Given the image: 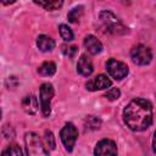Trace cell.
<instances>
[{
  "mask_svg": "<svg viewBox=\"0 0 156 156\" xmlns=\"http://www.w3.org/2000/svg\"><path fill=\"white\" fill-rule=\"evenodd\" d=\"M27 156H49L39 135L34 132H28L24 135Z\"/></svg>",
  "mask_w": 156,
  "mask_h": 156,
  "instance_id": "cell-2",
  "label": "cell"
},
{
  "mask_svg": "<svg viewBox=\"0 0 156 156\" xmlns=\"http://www.w3.org/2000/svg\"><path fill=\"white\" fill-rule=\"evenodd\" d=\"M112 82L111 79L105 76V74H99L96 76L95 78L88 80L85 83V88L87 90H90V91H96V90H102V89H107L108 87H111Z\"/></svg>",
  "mask_w": 156,
  "mask_h": 156,
  "instance_id": "cell-9",
  "label": "cell"
},
{
  "mask_svg": "<svg viewBox=\"0 0 156 156\" xmlns=\"http://www.w3.org/2000/svg\"><path fill=\"white\" fill-rule=\"evenodd\" d=\"M34 4H37L38 6L48 10V11H55V10H58L63 2L61 0H54V1H34Z\"/></svg>",
  "mask_w": 156,
  "mask_h": 156,
  "instance_id": "cell-15",
  "label": "cell"
},
{
  "mask_svg": "<svg viewBox=\"0 0 156 156\" xmlns=\"http://www.w3.org/2000/svg\"><path fill=\"white\" fill-rule=\"evenodd\" d=\"M60 35L65 41H72L73 40V32L67 24H60L58 27Z\"/></svg>",
  "mask_w": 156,
  "mask_h": 156,
  "instance_id": "cell-19",
  "label": "cell"
},
{
  "mask_svg": "<svg viewBox=\"0 0 156 156\" xmlns=\"http://www.w3.org/2000/svg\"><path fill=\"white\" fill-rule=\"evenodd\" d=\"M1 156H23L22 150L17 144H10L2 150Z\"/></svg>",
  "mask_w": 156,
  "mask_h": 156,
  "instance_id": "cell-17",
  "label": "cell"
},
{
  "mask_svg": "<svg viewBox=\"0 0 156 156\" xmlns=\"http://www.w3.org/2000/svg\"><path fill=\"white\" fill-rule=\"evenodd\" d=\"M130 58L138 66H145L151 62V50L145 45H136L130 50Z\"/></svg>",
  "mask_w": 156,
  "mask_h": 156,
  "instance_id": "cell-7",
  "label": "cell"
},
{
  "mask_svg": "<svg viewBox=\"0 0 156 156\" xmlns=\"http://www.w3.org/2000/svg\"><path fill=\"white\" fill-rule=\"evenodd\" d=\"M93 71H94V66H93L91 60L87 55H82L78 60V63H77V72L80 76L89 77L93 73Z\"/></svg>",
  "mask_w": 156,
  "mask_h": 156,
  "instance_id": "cell-10",
  "label": "cell"
},
{
  "mask_svg": "<svg viewBox=\"0 0 156 156\" xmlns=\"http://www.w3.org/2000/svg\"><path fill=\"white\" fill-rule=\"evenodd\" d=\"M84 126L89 130H96L101 126V119L95 117V116H88L85 118V121H84Z\"/></svg>",
  "mask_w": 156,
  "mask_h": 156,
  "instance_id": "cell-16",
  "label": "cell"
},
{
  "mask_svg": "<svg viewBox=\"0 0 156 156\" xmlns=\"http://www.w3.org/2000/svg\"><path fill=\"white\" fill-rule=\"evenodd\" d=\"M123 121L133 132H143L152 123V105L149 100L135 98L123 110Z\"/></svg>",
  "mask_w": 156,
  "mask_h": 156,
  "instance_id": "cell-1",
  "label": "cell"
},
{
  "mask_svg": "<svg viewBox=\"0 0 156 156\" xmlns=\"http://www.w3.org/2000/svg\"><path fill=\"white\" fill-rule=\"evenodd\" d=\"M106 71L116 80H121V79L126 78L129 72L128 66L124 62L118 61L116 58H110L106 62Z\"/></svg>",
  "mask_w": 156,
  "mask_h": 156,
  "instance_id": "cell-6",
  "label": "cell"
},
{
  "mask_svg": "<svg viewBox=\"0 0 156 156\" xmlns=\"http://www.w3.org/2000/svg\"><path fill=\"white\" fill-rule=\"evenodd\" d=\"M40 107L44 117H49L51 112V100L54 98V87L50 83H43L39 89Z\"/></svg>",
  "mask_w": 156,
  "mask_h": 156,
  "instance_id": "cell-4",
  "label": "cell"
},
{
  "mask_svg": "<svg viewBox=\"0 0 156 156\" xmlns=\"http://www.w3.org/2000/svg\"><path fill=\"white\" fill-rule=\"evenodd\" d=\"M22 107L28 115H34L38 111V101L33 95H27L22 100Z\"/></svg>",
  "mask_w": 156,
  "mask_h": 156,
  "instance_id": "cell-13",
  "label": "cell"
},
{
  "mask_svg": "<svg viewBox=\"0 0 156 156\" xmlns=\"http://www.w3.org/2000/svg\"><path fill=\"white\" fill-rule=\"evenodd\" d=\"M117 154H118L117 145L111 139L100 140L95 145V149H94V155L95 156H117Z\"/></svg>",
  "mask_w": 156,
  "mask_h": 156,
  "instance_id": "cell-8",
  "label": "cell"
},
{
  "mask_svg": "<svg viewBox=\"0 0 156 156\" xmlns=\"http://www.w3.org/2000/svg\"><path fill=\"white\" fill-rule=\"evenodd\" d=\"M44 139H45L46 146H48L50 150H54V149H55V139H54V135H52V133H51L50 130H46V132H45Z\"/></svg>",
  "mask_w": 156,
  "mask_h": 156,
  "instance_id": "cell-22",
  "label": "cell"
},
{
  "mask_svg": "<svg viewBox=\"0 0 156 156\" xmlns=\"http://www.w3.org/2000/svg\"><path fill=\"white\" fill-rule=\"evenodd\" d=\"M100 20L102 21V23L107 28V30L111 32V33L123 34V33L127 32V28L122 24V22L111 11H102V12H100Z\"/></svg>",
  "mask_w": 156,
  "mask_h": 156,
  "instance_id": "cell-3",
  "label": "cell"
},
{
  "mask_svg": "<svg viewBox=\"0 0 156 156\" xmlns=\"http://www.w3.org/2000/svg\"><path fill=\"white\" fill-rule=\"evenodd\" d=\"M152 149L156 152V130L154 132V138H152Z\"/></svg>",
  "mask_w": 156,
  "mask_h": 156,
  "instance_id": "cell-23",
  "label": "cell"
},
{
  "mask_svg": "<svg viewBox=\"0 0 156 156\" xmlns=\"http://www.w3.org/2000/svg\"><path fill=\"white\" fill-rule=\"evenodd\" d=\"M82 15H83V6H77V7H73L68 12L67 18L72 23H78L79 22V18L82 17Z\"/></svg>",
  "mask_w": 156,
  "mask_h": 156,
  "instance_id": "cell-18",
  "label": "cell"
},
{
  "mask_svg": "<svg viewBox=\"0 0 156 156\" xmlns=\"http://www.w3.org/2000/svg\"><path fill=\"white\" fill-rule=\"evenodd\" d=\"M37 46L40 51L48 52V51H51L55 48V41H54L52 38L43 34V35H39L38 39H37Z\"/></svg>",
  "mask_w": 156,
  "mask_h": 156,
  "instance_id": "cell-12",
  "label": "cell"
},
{
  "mask_svg": "<svg viewBox=\"0 0 156 156\" xmlns=\"http://www.w3.org/2000/svg\"><path fill=\"white\" fill-rule=\"evenodd\" d=\"M55 72H56V65L51 61L43 62L38 68V73L43 77H51L55 74Z\"/></svg>",
  "mask_w": 156,
  "mask_h": 156,
  "instance_id": "cell-14",
  "label": "cell"
},
{
  "mask_svg": "<svg viewBox=\"0 0 156 156\" xmlns=\"http://www.w3.org/2000/svg\"><path fill=\"white\" fill-rule=\"evenodd\" d=\"M62 52H63L65 56H67V57H69V58H73V57L77 55L78 49H77V46H74V45H72V46L62 45Z\"/></svg>",
  "mask_w": 156,
  "mask_h": 156,
  "instance_id": "cell-20",
  "label": "cell"
},
{
  "mask_svg": "<svg viewBox=\"0 0 156 156\" xmlns=\"http://www.w3.org/2000/svg\"><path fill=\"white\" fill-rule=\"evenodd\" d=\"M84 46L91 55H98L102 51V44L101 41L94 37V35H87L84 38Z\"/></svg>",
  "mask_w": 156,
  "mask_h": 156,
  "instance_id": "cell-11",
  "label": "cell"
},
{
  "mask_svg": "<svg viewBox=\"0 0 156 156\" xmlns=\"http://www.w3.org/2000/svg\"><path fill=\"white\" fill-rule=\"evenodd\" d=\"M60 138H61V141L65 146V149L71 152L73 150V146L76 144V140L78 138V129L74 127L73 123L68 122L63 126V128L61 129L60 132Z\"/></svg>",
  "mask_w": 156,
  "mask_h": 156,
  "instance_id": "cell-5",
  "label": "cell"
},
{
  "mask_svg": "<svg viewBox=\"0 0 156 156\" xmlns=\"http://www.w3.org/2000/svg\"><path fill=\"white\" fill-rule=\"evenodd\" d=\"M104 96H105L106 99L113 101V100H117V99L121 96V91H119V89H117V88H111L110 90H107V91L105 93Z\"/></svg>",
  "mask_w": 156,
  "mask_h": 156,
  "instance_id": "cell-21",
  "label": "cell"
}]
</instances>
